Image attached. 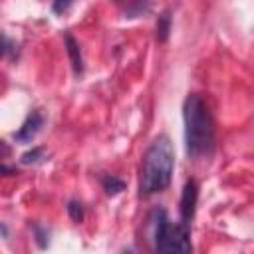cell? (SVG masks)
Returning <instances> with one entry per match:
<instances>
[{"mask_svg":"<svg viewBox=\"0 0 254 254\" xmlns=\"http://www.w3.org/2000/svg\"><path fill=\"white\" fill-rule=\"evenodd\" d=\"M183 119H185V145L187 155L190 159L204 157L212 151L214 145V123L206 103L190 93L183 103Z\"/></svg>","mask_w":254,"mask_h":254,"instance_id":"cell-1","label":"cell"},{"mask_svg":"<svg viewBox=\"0 0 254 254\" xmlns=\"http://www.w3.org/2000/svg\"><path fill=\"white\" fill-rule=\"evenodd\" d=\"M175 171V151L167 135H159L143 155L141 163V194H155L165 190L171 185Z\"/></svg>","mask_w":254,"mask_h":254,"instance_id":"cell-2","label":"cell"},{"mask_svg":"<svg viewBox=\"0 0 254 254\" xmlns=\"http://www.w3.org/2000/svg\"><path fill=\"white\" fill-rule=\"evenodd\" d=\"M153 242L157 252H190L189 224H175L169 220L163 208H157L153 214Z\"/></svg>","mask_w":254,"mask_h":254,"instance_id":"cell-3","label":"cell"},{"mask_svg":"<svg viewBox=\"0 0 254 254\" xmlns=\"http://www.w3.org/2000/svg\"><path fill=\"white\" fill-rule=\"evenodd\" d=\"M196 198H198V187L194 181H187L183 187V194H181V202H179V210H181V222L189 224L194 216V208H196Z\"/></svg>","mask_w":254,"mask_h":254,"instance_id":"cell-4","label":"cell"},{"mask_svg":"<svg viewBox=\"0 0 254 254\" xmlns=\"http://www.w3.org/2000/svg\"><path fill=\"white\" fill-rule=\"evenodd\" d=\"M42 125H44V117H42V113H40L38 109H34V111L28 113V117L24 119L22 127L14 133V139H16L18 143H30V141L40 133Z\"/></svg>","mask_w":254,"mask_h":254,"instance_id":"cell-5","label":"cell"},{"mask_svg":"<svg viewBox=\"0 0 254 254\" xmlns=\"http://www.w3.org/2000/svg\"><path fill=\"white\" fill-rule=\"evenodd\" d=\"M64 42H65V50H67V56H69L73 73H75V75H81V73H83V58H81L79 44H77V42L73 40V36H69V34H65Z\"/></svg>","mask_w":254,"mask_h":254,"instance_id":"cell-6","label":"cell"},{"mask_svg":"<svg viewBox=\"0 0 254 254\" xmlns=\"http://www.w3.org/2000/svg\"><path fill=\"white\" fill-rule=\"evenodd\" d=\"M101 185H103V190H105L109 196H115V194H119L121 190H125V181H121V179L115 177V175H105V177H101Z\"/></svg>","mask_w":254,"mask_h":254,"instance_id":"cell-7","label":"cell"},{"mask_svg":"<svg viewBox=\"0 0 254 254\" xmlns=\"http://www.w3.org/2000/svg\"><path fill=\"white\" fill-rule=\"evenodd\" d=\"M169 34H171V12L165 10L159 18H157V40L163 44L169 40Z\"/></svg>","mask_w":254,"mask_h":254,"instance_id":"cell-8","label":"cell"},{"mask_svg":"<svg viewBox=\"0 0 254 254\" xmlns=\"http://www.w3.org/2000/svg\"><path fill=\"white\" fill-rule=\"evenodd\" d=\"M42 155H44V149H42V147H34L32 151H26V153L20 157V163H22V165H34V163H38V161L42 159Z\"/></svg>","mask_w":254,"mask_h":254,"instance_id":"cell-9","label":"cell"},{"mask_svg":"<svg viewBox=\"0 0 254 254\" xmlns=\"http://www.w3.org/2000/svg\"><path fill=\"white\" fill-rule=\"evenodd\" d=\"M67 214L73 222H81L83 220V206L79 200H69L67 202Z\"/></svg>","mask_w":254,"mask_h":254,"instance_id":"cell-10","label":"cell"},{"mask_svg":"<svg viewBox=\"0 0 254 254\" xmlns=\"http://www.w3.org/2000/svg\"><path fill=\"white\" fill-rule=\"evenodd\" d=\"M71 2H73V0H54L52 12H54V14H64V12L71 6Z\"/></svg>","mask_w":254,"mask_h":254,"instance_id":"cell-11","label":"cell"},{"mask_svg":"<svg viewBox=\"0 0 254 254\" xmlns=\"http://www.w3.org/2000/svg\"><path fill=\"white\" fill-rule=\"evenodd\" d=\"M34 230H36V240H38V246L40 248H46V238H48V230H44L42 226H34Z\"/></svg>","mask_w":254,"mask_h":254,"instance_id":"cell-12","label":"cell"}]
</instances>
